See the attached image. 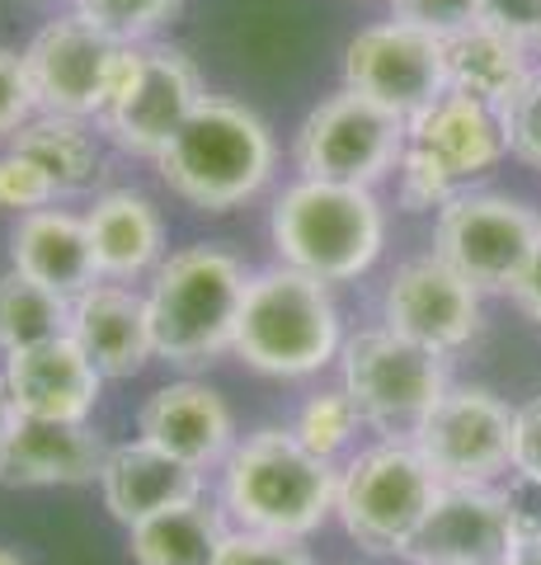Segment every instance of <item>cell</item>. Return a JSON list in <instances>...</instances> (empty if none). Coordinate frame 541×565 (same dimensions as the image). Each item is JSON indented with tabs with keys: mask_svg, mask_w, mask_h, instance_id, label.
I'll use <instances>...</instances> for the list:
<instances>
[{
	"mask_svg": "<svg viewBox=\"0 0 541 565\" xmlns=\"http://www.w3.org/2000/svg\"><path fill=\"white\" fill-rule=\"evenodd\" d=\"M213 565H316V561L306 556V546L296 537H273V533L236 527V533L221 537Z\"/></svg>",
	"mask_w": 541,
	"mask_h": 565,
	"instance_id": "obj_33",
	"label": "cell"
},
{
	"mask_svg": "<svg viewBox=\"0 0 541 565\" xmlns=\"http://www.w3.org/2000/svg\"><path fill=\"white\" fill-rule=\"evenodd\" d=\"M509 156L504 114L490 104L447 90L424 114L405 122V151H400V203L410 212L443 207L447 199L490 174Z\"/></svg>",
	"mask_w": 541,
	"mask_h": 565,
	"instance_id": "obj_6",
	"label": "cell"
},
{
	"mask_svg": "<svg viewBox=\"0 0 541 565\" xmlns=\"http://www.w3.org/2000/svg\"><path fill=\"white\" fill-rule=\"evenodd\" d=\"M513 527L499 486H443L405 546L410 565H504Z\"/></svg>",
	"mask_w": 541,
	"mask_h": 565,
	"instance_id": "obj_16",
	"label": "cell"
},
{
	"mask_svg": "<svg viewBox=\"0 0 541 565\" xmlns=\"http://www.w3.org/2000/svg\"><path fill=\"white\" fill-rule=\"evenodd\" d=\"M14 151H24L29 161H39L47 170V180L62 193H90L104 174V151L99 137L85 118L66 114H33L20 132L10 137Z\"/></svg>",
	"mask_w": 541,
	"mask_h": 565,
	"instance_id": "obj_25",
	"label": "cell"
},
{
	"mask_svg": "<svg viewBox=\"0 0 541 565\" xmlns=\"http://www.w3.org/2000/svg\"><path fill=\"white\" fill-rule=\"evenodd\" d=\"M0 565H29V561H20V556L10 552V546H0Z\"/></svg>",
	"mask_w": 541,
	"mask_h": 565,
	"instance_id": "obj_41",
	"label": "cell"
},
{
	"mask_svg": "<svg viewBox=\"0 0 541 565\" xmlns=\"http://www.w3.org/2000/svg\"><path fill=\"white\" fill-rule=\"evenodd\" d=\"M155 170L174 199L203 212H231L250 203L278 170V147L269 122L226 95H203V104L170 147L155 156Z\"/></svg>",
	"mask_w": 541,
	"mask_h": 565,
	"instance_id": "obj_1",
	"label": "cell"
},
{
	"mask_svg": "<svg viewBox=\"0 0 541 565\" xmlns=\"http://www.w3.org/2000/svg\"><path fill=\"white\" fill-rule=\"evenodd\" d=\"M6 382L24 419H57V424H90L104 377L85 359L72 334L29 344L20 353H6Z\"/></svg>",
	"mask_w": 541,
	"mask_h": 565,
	"instance_id": "obj_17",
	"label": "cell"
},
{
	"mask_svg": "<svg viewBox=\"0 0 541 565\" xmlns=\"http://www.w3.org/2000/svg\"><path fill=\"white\" fill-rule=\"evenodd\" d=\"M99 494H104V509L118 523L137 527L155 514H170L180 504L203 500V471L161 452L147 438H132V444H118L104 457Z\"/></svg>",
	"mask_w": 541,
	"mask_h": 565,
	"instance_id": "obj_20",
	"label": "cell"
},
{
	"mask_svg": "<svg viewBox=\"0 0 541 565\" xmlns=\"http://www.w3.org/2000/svg\"><path fill=\"white\" fill-rule=\"evenodd\" d=\"M358 424H363V415H358V405L348 401V392L339 386V392H316L311 396L302 411H296V419H292V434L302 438V444L316 452V457H325V462H335V457L354 444V434H358Z\"/></svg>",
	"mask_w": 541,
	"mask_h": 565,
	"instance_id": "obj_28",
	"label": "cell"
},
{
	"mask_svg": "<svg viewBox=\"0 0 541 565\" xmlns=\"http://www.w3.org/2000/svg\"><path fill=\"white\" fill-rule=\"evenodd\" d=\"M513 471L541 481V396L513 411Z\"/></svg>",
	"mask_w": 541,
	"mask_h": 565,
	"instance_id": "obj_37",
	"label": "cell"
},
{
	"mask_svg": "<svg viewBox=\"0 0 541 565\" xmlns=\"http://www.w3.org/2000/svg\"><path fill=\"white\" fill-rule=\"evenodd\" d=\"M10 269L29 274L33 282L62 292L66 302H76L80 292H90L99 282V264L90 250V232H85V217L66 207H39L24 212L10 232Z\"/></svg>",
	"mask_w": 541,
	"mask_h": 565,
	"instance_id": "obj_22",
	"label": "cell"
},
{
	"mask_svg": "<svg viewBox=\"0 0 541 565\" xmlns=\"http://www.w3.org/2000/svg\"><path fill=\"white\" fill-rule=\"evenodd\" d=\"M504 565H541V542H513Z\"/></svg>",
	"mask_w": 541,
	"mask_h": 565,
	"instance_id": "obj_40",
	"label": "cell"
},
{
	"mask_svg": "<svg viewBox=\"0 0 541 565\" xmlns=\"http://www.w3.org/2000/svg\"><path fill=\"white\" fill-rule=\"evenodd\" d=\"M85 232L104 282H132L161 269L165 259V222L155 203L137 189L99 193L85 212Z\"/></svg>",
	"mask_w": 541,
	"mask_h": 565,
	"instance_id": "obj_23",
	"label": "cell"
},
{
	"mask_svg": "<svg viewBox=\"0 0 541 565\" xmlns=\"http://www.w3.org/2000/svg\"><path fill=\"white\" fill-rule=\"evenodd\" d=\"M33 114H39V95H33L24 52L0 47V141H10Z\"/></svg>",
	"mask_w": 541,
	"mask_h": 565,
	"instance_id": "obj_34",
	"label": "cell"
},
{
	"mask_svg": "<svg viewBox=\"0 0 541 565\" xmlns=\"http://www.w3.org/2000/svg\"><path fill=\"white\" fill-rule=\"evenodd\" d=\"M480 24L518 43H541V0H480Z\"/></svg>",
	"mask_w": 541,
	"mask_h": 565,
	"instance_id": "obj_36",
	"label": "cell"
},
{
	"mask_svg": "<svg viewBox=\"0 0 541 565\" xmlns=\"http://www.w3.org/2000/svg\"><path fill=\"white\" fill-rule=\"evenodd\" d=\"M128 43L109 39L80 14L52 20L33 33L24 47V66L39 95V114H66V118H99L113 99L118 71H123Z\"/></svg>",
	"mask_w": 541,
	"mask_h": 565,
	"instance_id": "obj_13",
	"label": "cell"
},
{
	"mask_svg": "<svg viewBox=\"0 0 541 565\" xmlns=\"http://www.w3.org/2000/svg\"><path fill=\"white\" fill-rule=\"evenodd\" d=\"M541 250V217L509 193H470L439 207L433 255L447 259L476 292H513Z\"/></svg>",
	"mask_w": 541,
	"mask_h": 565,
	"instance_id": "obj_9",
	"label": "cell"
},
{
	"mask_svg": "<svg viewBox=\"0 0 541 565\" xmlns=\"http://www.w3.org/2000/svg\"><path fill=\"white\" fill-rule=\"evenodd\" d=\"M104 438L90 424H57V419H24L0 448V486H90L104 471Z\"/></svg>",
	"mask_w": 541,
	"mask_h": 565,
	"instance_id": "obj_21",
	"label": "cell"
},
{
	"mask_svg": "<svg viewBox=\"0 0 541 565\" xmlns=\"http://www.w3.org/2000/svg\"><path fill=\"white\" fill-rule=\"evenodd\" d=\"M66 334L99 367L104 382H128L155 359L147 297L132 292L128 282L99 278L90 292H80L72 302V330Z\"/></svg>",
	"mask_w": 541,
	"mask_h": 565,
	"instance_id": "obj_19",
	"label": "cell"
},
{
	"mask_svg": "<svg viewBox=\"0 0 541 565\" xmlns=\"http://www.w3.org/2000/svg\"><path fill=\"white\" fill-rule=\"evenodd\" d=\"M339 373L363 424H372L387 438H400V444H410L414 429L447 392L443 353L414 344L387 326L348 334L339 349Z\"/></svg>",
	"mask_w": 541,
	"mask_h": 565,
	"instance_id": "obj_8",
	"label": "cell"
},
{
	"mask_svg": "<svg viewBox=\"0 0 541 565\" xmlns=\"http://www.w3.org/2000/svg\"><path fill=\"white\" fill-rule=\"evenodd\" d=\"M381 321L447 359L480 330V292L447 259L419 255L391 274L387 297H381Z\"/></svg>",
	"mask_w": 541,
	"mask_h": 565,
	"instance_id": "obj_15",
	"label": "cell"
},
{
	"mask_svg": "<svg viewBox=\"0 0 541 565\" xmlns=\"http://www.w3.org/2000/svg\"><path fill=\"white\" fill-rule=\"evenodd\" d=\"M76 14L132 47V43H151L180 14V0H76Z\"/></svg>",
	"mask_w": 541,
	"mask_h": 565,
	"instance_id": "obj_29",
	"label": "cell"
},
{
	"mask_svg": "<svg viewBox=\"0 0 541 565\" xmlns=\"http://www.w3.org/2000/svg\"><path fill=\"white\" fill-rule=\"evenodd\" d=\"M400 151H405V118L387 114L381 104L354 90L321 99L296 128V147H292L302 180L358 184V189L387 180L400 166Z\"/></svg>",
	"mask_w": 541,
	"mask_h": 565,
	"instance_id": "obj_11",
	"label": "cell"
},
{
	"mask_svg": "<svg viewBox=\"0 0 541 565\" xmlns=\"http://www.w3.org/2000/svg\"><path fill=\"white\" fill-rule=\"evenodd\" d=\"M344 90L381 104L396 118L424 114L433 99L447 95V62L443 43L424 29L400 20H381L354 33L344 52Z\"/></svg>",
	"mask_w": 541,
	"mask_h": 565,
	"instance_id": "obj_14",
	"label": "cell"
},
{
	"mask_svg": "<svg viewBox=\"0 0 541 565\" xmlns=\"http://www.w3.org/2000/svg\"><path fill=\"white\" fill-rule=\"evenodd\" d=\"M14 424H20V405H14L10 382H6V373H0V448H6V438L14 434Z\"/></svg>",
	"mask_w": 541,
	"mask_h": 565,
	"instance_id": "obj_39",
	"label": "cell"
},
{
	"mask_svg": "<svg viewBox=\"0 0 541 565\" xmlns=\"http://www.w3.org/2000/svg\"><path fill=\"white\" fill-rule=\"evenodd\" d=\"M339 349H344V330L329 282L302 269H288V264L250 274L231 353H240L255 373L311 377L325 363H335Z\"/></svg>",
	"mask_w": 541,
	"mask_h": 565,
	"instance_id": "obj_4",
	"label": "cell"
},
{
	"mask_svg": "<svg viewBox=\"0 0 541 565\" xmlns=\"http://www.w3.org/2000/svg\"><path fill=\"white\" fill-rule=\"evenodd\" d=\"M504 514H509L513 542H541V481L532 476H509V486H499Z\"/></svg>",
	"mask_w": 541,
	"mask_h": 565,
	"instance_id": "obj_35",
	"label": "cell"
},
{
	"mask_svg": "<svg viewBox=\"0 0 541 565\" xmlns=\"http://www.w3.org/2000/svg\"><path fill=\"white\" fill-rule=\"evenodd\" d=\"M52 203H57V184L47 180V170L14 147L0 151V212L24 217V212H39Z\"/></svg>",
	"mask_w": 541,
	"mask_h": 565,
	"instance_id": "obj_30",
	"label": "cell"
},
{
	"mask_svg": "<svg viewBox=\"0 0 541 565\" xmlns=\"http://www.w3.org/2000/svg\"><path fill=\"white\" fill-rule=\"evenodd\" d=\"M499 114H504V137H509V156L541 170V71H532L528 85Z\"/></svg>",
	"mask_w": 541,
	"mask_h": 565,
	"instance_id": "obj_32",
	"label": "cell"
},
{
	"mask_svg": "<svg viewBox=\"0 0 541 565\" xmlns=\"http://www.w3.org/2000/svg\"><path fill=\"white\" fill-rule=\"evenodd\" d=\"M66 330H72V302L62 292L43 288L20 269L0 274V353H20Z\"/></svg>",
	"mask_w": 541,
	"mask_h": 565,
	"instance_id": "obj_27",
	"label": "cell"
},
{
	"mask_svg": "<svg viewBox=\"0 0 541 565\" xmlns=\"http://www.w3.org/2000/svg\"><path fill=\"white\" fill-rule=\"evenodd\" d=\"M443 481L429 471L414 444L381 438L363 448L354 462L339 471L335 486V514L344 533L372 556H405L410 537L439 500Z\"/></svg>",
	"mask_w": 541,
	"mask_h": 565,
	"instance_id": "obj_7",
	"label": "cell"
},
{
	"mask_svg": "<svg viewBox=\"0 0 541 565\" xmlns=\"http://www.w3.org/2000/svg\"><path fill=\"white\" fill-rule=\"evenodd\" d=\"M221 537H226V523L203 500L128 527V546L137 565H213Z\"/></svg>",
	"mask_w": 541,
	"mask_h": 565,
	"instance_id": "obj_26",
	"label": "cell"
},
{
	"mask_svg": "<svg viewBox=\"0 0 541 565\" xmlns=\"http://www.w3.org/2000/svg\"><path fill=\"white\" fill-rule=\"evenodd\" d=\"M203 95L207 90H203L198 66L180 47L132 43L123 71H118L109 109L99 114V128L128 156L155 161L170 147V137L188 122V114L203 104Z\"/></svg>",
	"mask_w": 541,
	"mask_h": 565,
	"instance_id": "obj_10",
	"label": "cell"
},
{
	"mask_svg": "<svg viewBox=\"0 0 541 565\" xmlns=\"http://www.w3.org/2000/svg\"><path fill=\"white\" fill-rule=\"evenodd\" d=\"M250 274L221 245H184L161 259L147 288L155 359L174 367H203L231 353Z\"/></svg>",
	"mask_w": 541,
	"mask_h": 565,
	"instance_id": "obj_3",
	"label": "cell"
},
{
	"mask_svg": "<svg viewBox=\"0 0 541 565\" xmlns=\"http://www.w3.org/2000/svg\"><path fill=\"white\" fill-rule=\"evenodd\" d=\"M269 232L288 269L321 282H348L377 264L387 245V212L372 189L296 180L278 193Z\"/></svg>",
	"mask_w": 541,
	"mask_h": 565,
	"instance_id": "obj_5",
	"label": "cell"
},
{
	"mask_svg": "<svg viewBox=\"0 0 541 565\" xmlns=\"http://www.w3.org/2000/svg\"><path fill=\"white\" fill-rule=\"evenodd\" d=\"M391 20L424 29L439 43L480 24V0H391Z\"/></svg>",
	"mask_w": 541,
	"mask_h": 565,
	"instance_id": "obj_31",
	"label": "cell"
},
{
	"mask_svg": "<svg viewBox=\"0 0 541 565\" xmlns=\"http://www.w3.org/2000/svg\"><path fill=\"white\" fill-rule=\"evenodd\" d=\"M137 438H147L161 452L180 457L188 467H221L236 448V419L207 382H170L161 392H151L142 415H137Z\"/></svg>",
	"mask_w": 541,
	"mask_h": 565,
	"instance_id": "obj_18",
	"label": "cell"
},
{
	"mask_svg": "<svg viewBox=\"0 0 541 565\" xmlns=\"http://www.w3.org/2000/svg\"><path fill=\"white\" fill-rule=\"evenodd\" d=\"M513 302L532 316V321L541 326V250H537V259L528 264V274L518 278V288H513Z\"/></svg>",
	"mask_w": 541,
	"mask_h": 565,
	"instance_id": "obj_38",
	"label": "cell"
},
{
	"mask_svg": "<svg viewBox=\"0 0 541 565\" xmlns=\"http://www.w3.org/2000/svg\"><path fill=\"white\" fill-rule=\"evenodd\" d=\"M335 462L311 452L292 429H259L221 462V500L250 533L311 537L335 514Z\"/></svg>",
	"mask_w": 541,
	"mask_h": 565,
	"instance_id": "obj_2",
	"label": "cell"
},
{
	"mask_svg": "<svg viewBox=\"0 0 541 565\" xmlns=\"http://www.w3.org/2000/svg\"><path fill=\"white\" fill-rule=\"evenodd\" d=\"M443 62H447V90L470 95V99L490 104V109H504L532 76L528 43H518L490 24H476L457 33V39H447Z\"/></svg>",
	"mask_w": 541,
	"mask_h": 565,
	"instance_id": "obj_24",
	"label": "cell"
},
{
	"mask_svg": "<svg viewBox=\"0 0 541 565\" xmlns=\"http://www.w3.org/2000/svg\"><path fill=\"white\" fill-rule=\"evenodd\" d=\"M410 444L443 486H495L513 471V411L485 386H447Z\"/></svg>",
	"mask_w": 541,
	"mask_h": 565,
	"instance_id": "obj_12",
	"label": "cell"
}]
</instances>
